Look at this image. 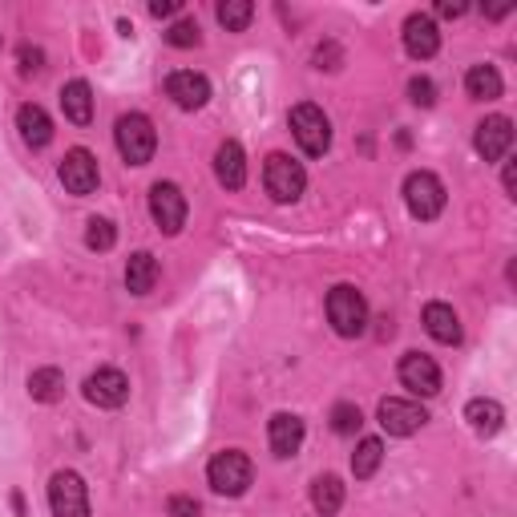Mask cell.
<instances>
[{
  "label": "cell",
  "instance_id": "6da1fadb",
  "mask_svg": "<svg viewBox=\"0 0 517 517\" xmlns=\"http://www.w3.org/2000/svg\"><path fill=\"white\" fill-rule=\"evenodd\" d=\"M328 324L336 328V336L356 340L368 328V299L352 287V283H336L328 291Z\"/></svg>",
  "mask_w": 517,
  "mask_h": 517
},
{
  "label": "cell",
  "instance_id": "7a4b0ae2",
  "mask_svg": "<svg viewBox=\"0 0 517 517\" xmlns=\"http://www.w3.org/2000/svg\"><path fill=\"white\" fill-rule=\"evenodd\" d=\"M206 481H211V489L223 493V497H243L255 481V465H251L247 453L223 449V453L211 457V465H206Z\"/></svg>",
  "mask_w": 517,
  "mask_h": 517
},
{
  "label": "cell",
  "instance_id": "3957f363",
  "mask_svg": "<svg viewBox=\"0 0 517 517\" xmlns=\"http://www.w3.org/2000/svg\"><path fill=\"white\" fill-rule=\"evenodd\" d=\"M291 134L307 158H324L332 150V122L312 101H303V106L291 110Z\"/></svg>",
  "mask_w": 517,
  "mask_h": 517
},
{
  "label": "cell",
  "instance_id": "277c9868",
  "mask_svg": "<svg viewBox=\"0 0 517 517\" xmlns=\"http://www.w3.org/2000/svg\"><path fill=\"white\" fill-rule=\"evenodd\" d=\"M404 206H408L412 219L433 223L445 211V182L437 174H429V170H412L404 178Z\"/></svg>",
  "mask_w": 517,
  "mask_h": 517
},
{
  "label": "cell",
  "instance_id": "5b68a950",
  "mask_svg": "<svg viewBox=\"0 0 517 517\" xmlns=\"http://www.w3.org/2000/svg\"><path fill=\"white\" fill-rule=\"evenodd\" d=\"M114 138H118V154L126 158V166H146L158 150V134L146 114H122Z\"/></svg>",
  "mask_w": 517,
  "mask_h": 517
},
{
  "label": "cell",
  "instance_id": "8992f818",
  "mask_svg": "<svg viewBox=\"0 0 517 517\" xmlns=\"http://www.w3.org/2000/svg\"><path fill=\"white\" fill-rule=\"evenodd\" d=\"M263 186L275 202H295L307 186V174L291 154H271L267 166H263Z\"/></svg>",
  "mask_w": 517,
  "mask_h": 517
},
{
  "label": "cell",
  "instance_id": "52a82bcc",
  "mask_svg": "<svg viewBox=\"0 0 517 517\" xmlns=\"http://www.w3.org/2000/svg\"><path fill=\"white\" fill-rule=\"evenodd\" d=\"M49 509H53V517H89V489H85L81 473H73V469L53 473Z\"/></svg>",
  "mask_w": 517,
  "mask_h": 517
},
{
  "label": "cell",
  "instance_id": "ba28073f",
  "mask_svg": "<svg viewBox=\"0 0 517 517\" xmlns=\"http://www.w3.org/2000/svg\"><path fill=\"white\" fill-rule=\"evenodd\" d=\"M380 429L388 437H412V433H421L425 421H429V412L417 404V400H404V396H384L380 400Z\"/></svg>",
  "mask_w": 517,
  "mask_h": 517
},
{
  "label": "cell",
  "instance_id": "9c48e42d",
  "mask_svg": "<svg viewBox=\"0 0 517 517\" xmlns=\"http://www.w3.org/2000/svg\"><path fill=\"white\" fill-rule=\"evenodd\" d=\"M150 215L162 235H178L186 227V194L174 182H154L150 186Z\"/></svg>",
  "mask_w": 517,
  "mask_h": 517
},
{
  "label": "cell",
  "instance_id": "30bf717a",
  "mask_svg": "<svg viewBox=\"0 0 517 517\" xmlns=\"http://www.w3.org/2000/svg\"><path fill=\"white\" fill-rule=\"evenodd\" d=\"M57 178H61V186L69 190V194H77V198H85V194H93L97 190V182H101V170H97V158L89 154V150H69L65 158H61V170H57Z\"/></svg>",
  "mask_w": 517,
  "mask_h": 517
},
{
  "label": "cell",
  "instance_id": "8fae6325",
  "mask_svg": "<svg viewBox=\"0 0 517 517\" xmlns=\"http://www.w3.org/2000/svg\"><path fill=\"white\" fill-rule=\"evenodd\" d=\"M85 400L97 404V408H122L130 400V380L126 372L118 368H97L89 380H85Z\"/></svg>",
  "mask_w": 517,
  "mask_h": 517
},
{
  "label": "cell",
  "instance_id": "7c38bea8",
  "mask_svg": "<svg viewBox=\"0 0 517 517\" xmlns=\"http://www.w3.org/2000/svg\"><path fill=\"white\" fill-rule=\"evenodd\" d=\"M400 384L408 392H417V396H437L441 392V368H437V360L425 356V352H408L400 360Z\"/></svg>",
  "mask_w": 517,
  "mask_h": 517
},
{
  "label": "cell",
  "instance_id": "4fadbf2b",
  "mask_svg": "<svg viewBox=\"0 0 517 517\" xmlns=\"http://www.w3.org/2000/svg\"><path fill=\"white\" fill-rule=\"evenodd\" d=\"M166 97L178 110H202L206 101H211V81L194 69H178V73L166 77Z\"/></svg>",
  "mask_w": 517,
  "mask_h": 517
},
{
  "label": "cell",
  "instance_id": "5bb4252c",
  "mask_svg": "<svg viewBox=\"0 0 517 517\" xmlns=\"http://www.w3.org/2000/svg\"><path fill=\"white\" fill-rule=\"evenodd\" d=\"M473 146H477V154H481L485 162H501V158L509 154V146H513V122L501 118V114L485 118V122L477 126V134H473Z\"/></svg>",
  "mask_w": 517,
  "mask_h": 517
},
{
  "label": "cell",
  "instance_id": "9a60e30c",
  "mask_svg": "<svg viewBox=\"0 0 517 517\" xmlns=\"http://www.w3.org/2000/svg\"><path fill=\"white\" fill-rule=\"evenodd\" d=\"M404 49H408V57H417V61L437 57V49H441V29H437V21L425 17V13H412V17L404 21Z\"/></svg>",
  "mask_w": 517,
  "mask_h": 517
},
{
  "label": "cell",
  "instance_id": "2e32d148",
  "mask_svg": "<svg viewBox=\"0 0 517 517\" xmlns=\"http://www.w3.org/2000/svg\"><path fill=\"white\" fill-rule=\"evenodd\" d=\"M303 437H307V429H303V421L295 417V412H275L271 425H267V441H271L275 457H295Z\"/></svg>",
  "mask_w": 517,
  "mask_h": 517
},
{
  "label": "cell",
  "instance_id": "e0dca14e",
  "mask_svg": "<svg viewBox=\"0 0 517 517\" xmlns=\"http://www.w3.org/2000/svg\"><path fill=\"white\" fill-rule=\"evenodd\" d=\"M215 174L227 190H243L247 186V158H243V146L239 142H223L215 150Z\"/></svg>",
  "mask_w": 517,
  "mask_h": 517
},
{
  "label": "cell",
  "instance_id": "ac0fdd59",
  "mask_svg": "<svg viewBox=\"0 0 517 517\" xmlns=\"http://www.w3.org/2000/svg\"><path fill=\"white\" fill-rule=\"evenodd\" d=\"M17 130H21L25 146H33V150H45L53 142V122H49V114L41 106H33V101L17 110Z\"/></svg>",
  "mask_w": 517,
  "mask_h": 517
},
{
  "label": "cell",
  "instance_id": "d6986e66",
  "mask_svg": "<svg viewBox=\"0 0 517 517\" xmlns=\"http://www.w3.org/2000/svg\"><path fill=\"white\" fill-rule=\"evenodd\" d=\"M425 332L437 340V344H461V320L449 303H429L425 307Z\"/></svg>",
  "mask_w": 517,
  "mask_h": 517
},
{
  "label": "cell",
  "instance_id": "ffe728a7",
  "mask_svg": "<svg viewBox=\"0 0 517 517\" xmlns=\"http://www.w3.org/2000/svg\"><path fill=\"white\" fill-rule=\"evenodd\" d=\"M465 421L473 425V433H477V437H497V433H501V425H505V408H501L497 400L477 396V400H469V404H465Z\"/></svg>",
  "mask_w": 517,
  "mask_h": 517
},
{
  "label": "cell",
  "instance_id": "44dd1931",
  "mask_svg": "<svg viewBox=\"0 0 517 517\" xmlns=\"http://www.w3.org/2000/svg\"><path fill=\"white\" fill-rule=\"evenodd\" d=\"M61 110H65V118L73 126H89L93 122V89H89V81H69L61 89Z\"/></svg>",
  "mask_w": 517,
  "mask_h": 517
},
{
  "label": "cell",
  "instance_id": "7402d4cb",
  "mask_svg": "<svg viewBox=\"0 0 517 517\" xmlns=\"http://www.w3.org/2000/svg\"><path fill=\"white\" fill-rule=\"evenodd\" d=\"M154 283H158V259L150 251L130 255V263H126V291L130 295H150Z\"/></svg>",
  "mask_w": 517,
  "mask_h": 517
},
{
  "label": "cell",
  "instance_id": "603a6c76",
  "mask_svg": "<svg viewBox=\"0 0 517 517\" xmlns=\"http://www.w3.org/2000/svg\"><path fill=\"white\" fill-rule=\"evenodd\" d=\"M312 505H316L320 517H336L340 505H344V481L332 477V473L316 477V485H312Z\"/></svg>",
  "mask_w": 517,
  "mask_h": 517
},
{
  "label": "cell",
  "instance_id": "cb8c5ba5",
  "mask_svg": "<svg viewBox=\"0 0 517 517\" xmlns=\"http://www.w3.org/2000/svg\"><path fill=\"white\" fill-rule=\"evenodd\" d=\"M465 89L473 101H493V97H501V73L493 65H473L465 73Z\"/></svg>",
  "mask_w": 517,
  "mask_h": 517
},
{
  "label": "cell",
  "instance_id": "d4e9b609",
  "mask_svg": "<svg viewBox=\"0 0 517 517\" xmlns=\"http://www.w3.org/2000/svg\"><path fill=\"white\" fill-rule=\"evenodd\" d=\"M61 392H65V376H61L57 368H37V372L29 376V396H33V400L53 404V400H61Z\"/></svg>",
  "mask_w": 517,
  "mask_h": 517
},
{
  "label": "cell",
  "instance_id": "484cf974",
  "mask_svg": "<svg viewBox=\"0 0 517 517\" xmlns=\"http://www.w3.org/2000/svg\"><path fill=\"white\" fill-rule=\"evenodd\" d=\"M380 461H384V445H380L376 437H364V441L356 445V453H352V473H356V481H368V477L380 469Z\"/></svg>",
  "mask_w": 517,
  "mask_h": 517
},
{
  "label": "cell",
  "instance_id": "4316f807",
  "mask_svg": "<svg viewBox=\"0 0 517 517\" xmlns=\"http://www.w3.org/2000/svg\"><path fill=\"white\" fill-rule=\"evenodd\" d=\"M251 17H255L251 0H223V5H219V25H223L227 33H243V29L251 25Z\"/></svg>",
  "mask_w": 517,
  "mask_h": 517
},
{
  "label": "cell",
  "instance_id": "83f0119b",
  "mask_svg": "<svg viewBox=\"0 0 517 517\" xmlns=\"http://www.w3.org/2000/svg\"><path fill=\"white\" fill-rule=\"evenodd\" d=\"M114 243H118V227L110 219H89V227H85V247L89 251H110Z\"/></svg>",
  "mask_w": 517,
  "mask_h": 517
},
{
  "label": "cell",
  "instance_id": "f1b7e54d",
  "mask_svg": "<svg viewBox=\"0 0 517 517\" xmlns=\"http://www.w3.org/2000/svg\"><path fill=\"white\" fill-rule=\"evenodd\" d=\"M166 41H170L174 49H194V45L202 41V29H198L194 17H182V21H174V25L166 29Z\"/></svg>",
  "mask_w": 517,
  "mask_h": 517
},
{
  "label": "cell",
  "instance_id": "f546056e",
  "mask_svg": "<svg viewBox=\"0 0 517 517\" xmlns=\"http://www.w3.org/2000/svg\"><path fill=\"white\" fill-rule=\"evenodd\" d=\"M360 425H364V417H360V408H356V404H348V400H344V404H336V408H332V429H336L340 437H352Z\"/></svg>",
  "mask_w": 517,
  "mask_h": 517
},
{
  "label": "cell",
  "instance_id": "4dcf8cb0",
  "mask_svg": "<svg viewBox=\"0 0 517 517\" xmlns=\"http://www.w3.org/2000/svg\"><path fill=\"white\" fill-rule=\"evenodd\" d=\"M408 97H412V106H433V101H437V85L429 81V77H412L408 81Z\"/></svg>",
  "mask_w": 517,
  "mask_h": 517
},
{
  "label": "cell",
  "instance_id": "1f68e13d",
  "mask_svg": "<svg viewBox=\"0 0 517 517\" xmlns=\"http://www.w3.org/2000/svg\"><path fill=\"white\" fill-rule=\"evenodd\" d=\"M41 65H45V53L33 45H21V73H37Z\"/></svg>",
  "mask_w": 517,
  "mask_h": 517
},
{
  "label": "cell",
  "instance_id": "d6a6232c",
  "mask_svg": "<svg viewBox=\"0 0 517 517\" xmlns=\"http://www.w3.org/2000/svg\"><path fill=\"white\" fill-rule=\"evenodd\" d=\"M170 517H198V501L194 497H170Z\"/></svg>",
  "mask_w": 517,
  "mask_h": 517
},
{
  "label": "cell",
  "instance_id": "836d02e7",
  "mask_svg": "<svg viewBox=\"0 0 517 517\" xmlns=\"http://www.w3.org/2000/svg\"><path fill=\"white\" fill-rule=\"evenodd\" d=\"M178 9H182L178 0H154V5H150V17H158V21H162V17H174Z\"/></svg>",
  "mask_w": 517,
  "mask_h": 517
},
{
  "label": "cell",
  "instance_id": "e575fe53",
  "mask_svg": "<svg viewBox=\"0 0 517 517\" xmlns=\"http://www.w3.org/2000/svg\"><path fill=\"white\" fill-rule=\"evenodd\" d=\"M437 13L453 21V17H465V13H469V5H461V0H441V5H437Z\"/></svg>",
  "mask_w": 517,
  "mask_h": 517
},
{
  "label": "cell",
  "instance_id": "d590c367",
  "mask_svg": "<svg viewBox=\"0 0 517 517\" xmlns=\"http://www.w3.org/2000/svg\"><path fill=\"white\" fill-rule=\"evenodd\" d=\"M505 190H509V198H513V190H517V170H513V162H505Z\"/></svg>",
  "mask_w": 517,
  "mask_h": 517
}]
</instances>
